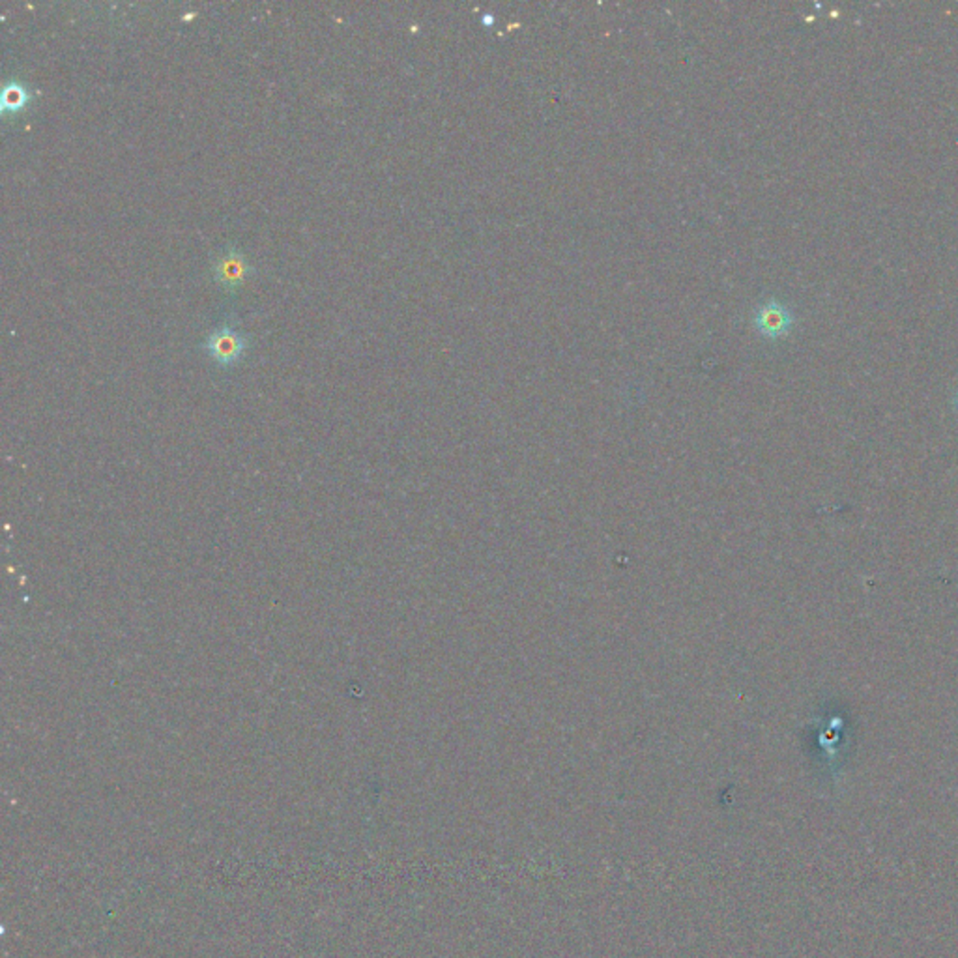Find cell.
<instances>
[{"instance_id": "6da1fadb", "label": "cell", "mask_w": 958, "mask_h": 958, "mask_svg": "<svg viewBox=\"0 0 958 958\" xmlns=\"http://www.w3.org/2000/svg\"><path fill=\"white\" fill-rule=\"evenodd\" d=\"M201 348L213 359L215 366L229 369L244 359L249 348V335L240 330L234 321H223L206 335Z\"/></svg>"}, {"instance_id": "7a4b0ae2", "label": "cell", "mask_w": 958, "mask_h": 958, "mask_svg": "<svg viewBox=\"0 0 958 958\" xmlns=\"http://www.w3.org/2000/svg\"><path fill=\"white\" fill-rule=\"evenodd\" d=\"M255 274L257 268L251 265L248 255L234 246H229L213 258L212 277L225 293L232 294L240 291V286H244L246 281Z\"/></svg>"}, {"instance_id": "3957f363", "label": "cell", "mask_w": 958, "mask_h": 958, "mask_svg": "<svg viewBox=\"0 0 958 958\" xmlns=\"http://www.w3.org/2000/svg\"><path fill=\"white\" fill-rule=\"evenodd\" d=\"M792 313H790V309L779 300L764 302L755 313V326L765 338H781V335L788 333V330L792 328Z\"/></svg>"}, {"instance_id": "277c9868", "label": "cell", "mask_w": 958, "mask_h": 958, "mask_svg": "<svg viewBox=\"0 0 958 958\" xmlns=\"http://www.w3.org/2000/svg\"><path fill=\"white\" fill-rule=\"evenodd\" d=\"M40 90L29 86L19 77H10L3 86V94H0V109H3V114L6 118L19 116L27 113L31 105H34V102L40 98Z\"/></svg>"}, {"instance_id": "5b68a950", "label": "cell", "mask_w": 958, "mask_h": 958, "mask_svg": "<svg viewBox=\"0 0 958 958\" xmlns=\"http://www.w3.org/2000/svg\"><path fill=\"white\" fill-rule=\"evenodd\" d=\"M954 406H956V411H958V390H956V393H954Z\"/></svg>"}]
</instances>
